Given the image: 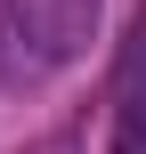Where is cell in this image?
I'll return each instance as SVG.
<instances>
[{
    "label": "cell",
    "mask_w": 146,
    "mask_h": 154,
    "mask_svg": "<svg viewBox=\"0 0 146 154\" xmlns=\"http://www.w3.org/2000/svg\"><path fill=\"white\" fill-rule=\"evenodd\" d=\"M106 0H0V81H41L98 41Z\"/></svg>",
    "instance_id": "obj_1"
},
{
    "label": "cell",
    "mask_w": 146,
    "mask_h": 154,
    "mask_svg": "<svg viewBox=\"0 0 146 154\" xmlns=\"http://www.w3.org/2000/svg\"><path fill=\"white\" fill-rule=\"evenodd\" d=\"M114 154H146V97H122V122H114Z\"/></svg>",
    "instance_id": "obj_2"
},
{
    "label": "cell",
    "mask_w": 146,
    "mask_h": 154,
    "mask_svg": "<svg viewBox=\"0 0 146 154\" xmlns=\"http://www.w3.org/2000/svg\"><path fill=\"white\" fill-rule=\"evenodd\" d=\"M138 32H146V16H138Z\"/></svg>",
    "instance_id": "obj_3"
}]
</instances>
